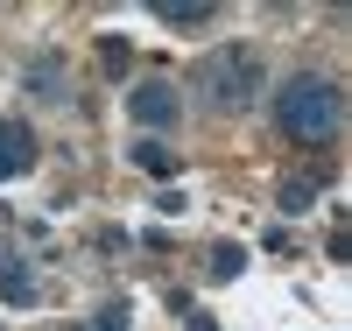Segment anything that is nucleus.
Listing matches in <instances>:
<instances>
[{"label": "nucleus", "mask_w": 352, "mask_h": 331, "mask_svg": "<svg viewBox=\"0 0 352 331\" xmlns=\"http://www.w3.org/2000/svg\"><path fill=\"white\" fill-rule=\"evenodd\" d=\"M275 120H282V134H289V141L324 148V141L345 127V99H338V85H331V78H289V85H282V99H275Z\"/></svg>", "instance_id": "obj_1"}, {"label": "nucleus", "mask_w": 352, "mask_h": 331, "mask_svg": "<svg viewBox=\"0 0 352 331\" xmlns=\"http://www.w3.org/2000/svg\"><path fill=\"white\" fill-rule=\"evenodd\" d=\"M197 99H212L219 113H240V106H254L261 99V56L247 50V43H226V50H212L197 64Z\"/></svg>", "instance_id": "obj_2"}, {"label": "nucleus", "mask_w": 352, "mask_h": 331, "mask_svg": "<svg viewBox=\"0 0 352 331\" xmlns=\"http://www.w3.org/2000/svg\"><path fill=\"white\" fill-rule=\"evenodd\" d=\"M127 113L141 120V127H169V120L184 113V99H176V85L148 78V85H134V99H127Z\"/></svg>", "instance_id": "obj_3"}, {"label": "nucleus", "mask_w": 352, "mask_h": 331, "mask_svg": "<svg viewBox=\"0 0 352 331\" xmlns=\"http://www.w3.org/2000/svg\"><path fill=\"white\" fill-rule=\"evenodd\" d=\"M28 162H36V134L14 127V120H0V184H8V176H21Z\"/></svg>", "instance_id": "obj_4"}, {"label": "nucleus", "mask_w": 352, "mask_h": 331, "mask_svg": "<svg viewBox=\"0 0 352 331\" xmlns=\"http://www.w3.org/2000/svg\"><path fill=\"white\" fill-rule=\"evenodd\" d=\"M324 184H331V162H317L310 176H289V184H282V212H289V219H296V212H310Z\"/></svg>", "instance_id": "obj_5"}, {"label": "nucleus", "mask_w": 352, "mask_h": 331, "mask_svg": "<svg viewBox=\"0 0 352 331\" xmlns=\"http://www.w3.org/2000/svg\"><path fill=\"white\" fill-rule=\"evenodd\" d=\"M36 275H28V268L21 261H8V254H0V303H36Z\"/></svg>", "instance_id": "obj_6"}, {"label": "nucleus", "mask_w": 352, "mask_h": 331, "mask_svg": "<svg viewBox=\"0 0 352 331\" xmlns=\"http://www.w3.org/2000/svg\"><path fill=\"white\" fill-rule=\"evenodd\" d=\"M127 156H134V169H148V176H162V184H169V176H176V156H169V148H162L155 134H148V141H134Z\"/></svg>", "instance_id": "obj_7"}, {"label": "nucleus", "mask_w": 352, "mask_h": 331, "mask_svg": "<svg viewBox=\"0 0 352 331\" xmlns=\"http://www.w3.org/2000/svg\"><path fill=\"white\" fill-rule=\"evenodd\" d=\"M240 268H247V247H232V239H219V247L204 254V275H212V282H232Z\"/></svg>", "instance_id": "obj_8"}, {"label": "nucleus", "mask_w": 352, "mask_h": 331, "mask_svg": "<svg viewBox=\"0 0 352 331\" xmlns=\"http://www.w3.org/2000/svg\"><path fill=\"white\" fill-rule=\"evenodd\" d=\"M169 28H204V21H212V8H204V0H162V8H155Z\"/></svg>", "instance_id": "obj_9"}, {"label": "nucleus", "mask_w": 352, "mask_h": 331, "mask_svg": "<svg viewBox=\"0 0 352 331\" xmlns=\"http://www.w3.org/2000/svg\"><path fill=\"white\" fill-rule=\"evenodd\" d=\"M99 64H106L113 78H120V71L134 64V43H127V36H99Z\"/></svg>", "instance_id": "obj_10"}, {"label": "nucleus", "mask_w": 352, "mask_h": 331, "mask_svg": "<svg viewBox=\"0 0 352 331\" xmlns=\"http://www.w3.org/2000/svg\"><path fill=\"white\" fill-rule=\"evenodd\" d=\"M127 324H134V310L120 303V296H113V303H106V310L92 317V331H127Z\"/></svg>", "instance_id": "obj_11"}, {"label": "nucleus", "mask_w": 352, "mask_h": 331, "mask_svg": "<svg viewBox=\"0 0 352 331\" xmlns=\"http://www.w3.org/2000/svg\"><path fill=\"white\" fill-rule=\"evenodd\" d=\"M190 331H219V317L212 310H190Z\"/></svg>", "instance_id": "obj_12"}]
</instances>
